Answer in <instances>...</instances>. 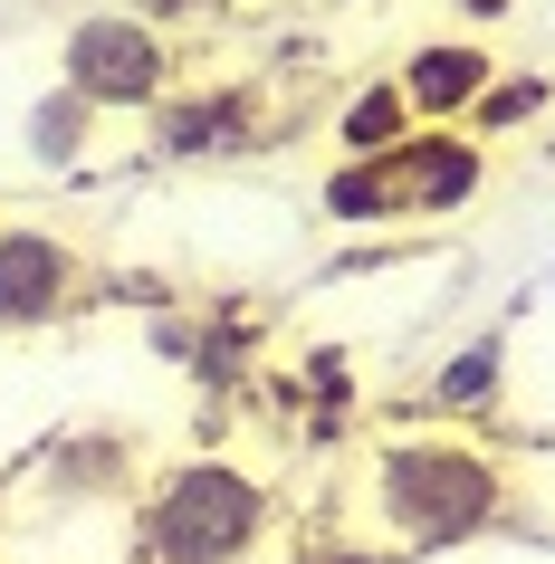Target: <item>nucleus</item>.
Masks as SVG:
<instances>
[{"label":"nucleus","mask_w":555,"mask_h":564,"mask_svg":"<svg viewBox=\"0 0 555 564\" xmlns=\"http://www.w3.org/2000/svg\"><path fill=\"white\" fill-rule=\"evenodd\" d=\"M526 517V469L489 431H450V421H412L374 431L345 488V527L383 555H450V545H489Z\"/></svg>","instance_id":"f257e3e1"},{"label":"nucleus","mask_w":555,"mask_h":564,"mask_svg":"<svg viewBox=\"0 0 555 564\" xmlns=\"http://www.w3.org/2000/svg\"><path fill=\"white\" fill-rule=\"evenodd\" d=\"M479 192H489V144L469 124H412L403 144L335 163L317 182V220L354 239H412V230H450Z\"/></svg>","instance_id":"f03ea898"},{"label":"nucleus","mask_w":555,"mask_h":564,"mask_svg":"<svg viewBox=\"0 0 555 564\" xmlns=\"http://www.w3.org/2000/svg\"><path fill=\"white\" fill-rule=\"evenodd\" d=\"M278 527V488L231 449H182L145 478V498L125 517L135 564H249Z\"/></svg>","instance_id":"7ed1b4c3"},{"label":"nucleus","mask_w":555,"mask_h":564,"mask_svg":"<svg viewBox=\"0 0 555 564\" xmlns=\"http://www.w3.org/2000/svg\"><path fill=\"white\" fill-rule=\"evenodd\" d=\"M145 478V441L125 421H67L10 478V517H135Z\"/></svg>","instance_id":"20e7f679"},{"label":"nucleus","mask_w":555,"mask_h":564,"mask_svg":"<svg viewBox=\"0 0 555 564\" xmlns=\"http://www.w3.org/2000/svg\"><path fill=\"white\" fill-rule=\"evenodd\" d=\"M58 87L87 96L96 116H153L182 96V48L135 10H77L58 39Z\"/></svg>","instance_id":"39448f33"},{"label":"nucleus","mask_w":555,"mask_h":564,"mask_svg":"<svg viewBox=\"0 0 555 564\" xmlns=\"http://www.w3.org/2000/svg\"><path fill=\"white\" fill-rule=\"evenodd\" d=\"M96 288V268L77 239L39 230V220H0V335H49L58 316H77Z\"/></svg>","instance_id":"423d86ee"},{"label":"nucleus","mask_w":555,"mask_h":564,"mask_svg":"<svg viewBox=\"0 0 555 564\" xmlns=\"http://www.w3.org/2000/svg\"><path fill=\"white\" fill-rule=\"evenodd\" d=\"M268 96L259 87H182L173 106H153L145 124V153L153 163H231V153L268 144Z\"/></svg>","instance_id":"0eeeda50"},{"label":"nucleus","mask_w":555,"mask_h":564,"mask_svg":"<svg viewBox=\"0 0 555 564\" xmlns=\"http://www.w3.org/2000/svg\"><path fill=\"white\" fill-rule=\"evenodd\" d=\"M508 402H517V335L508 326L460 335V345L431 364V383H421V412L450 421V431H489Z\"/></svg>","instance_id":"6e6552de"},{"label":"nucleus","mask_w":555,"mask_h":564,"mask_svg":"<svg viewBox=\"0 0 555 564\" xmlns=\"http://www.w3.org/2000/svg\"><path fill=\"white\" fill-rule=\"evenodd\" d=\"M393 87H403L412 124H469V106L498 87V48H479V39H421L393 67Z\"/></svg>","instance_id":"1a4fd4ad"},{"label":"nucleus","mask_w":555,"mask_h":564,"mask_svg":"<svg viewBox=\"0 0 555 564\" xmlns=\"http://www.w3.org/2000/svg\"><path fill=\"white\" fill-rule=\"evenodd\" d=\"M96 106L87 96H67V87H39L30 96V124H20V144H30V163L39 173H87L96 163Z\"/></svg>","instance_id":"9d476101"},{"label":"nucleus","mask_w":555,"mask_h":564,"mask_svg":"<svg viewBox=\"0 0 555 564\" xmlns=\"http://www.w3.org/2000/svg\"><path fill=\"white\" fill-rule=\"evenodd\" d=\"M325 134H335V163H364V153H383V144H403V134H412V106H403L393 77H364V87L325 116Z\"/></svg>","instance_id":"9b49d317"},{"label":"nucleus","mask_w":555,"mask_h":564,"mask_svg":"<svg viewBox=\"0 0 555 564\" xmlns=\"http://www.w3.org/2000/svg\"><path fill=\"white\" fill-rule=\"evenodd\" d=\"M546 106H555L546 77H508V67H498V87L469 106V134H479V144H498V134H517V124H526V116H546Z\"/></svg>","instance_id":"f8f14e48"},{"label":"nucleus","mask_w":555,"mask_h":564,"mask_svg":"<svg viewBox=\"0 0 555 564\" xmlns=\"http://www.w3.org/2000/svg\"><path fill=\"white\" fill-rule=\"evenodd\" d=\"M278 564H393V555H383V545H364L345 517H325V527H297Z\"/></svg>","instance_id":"ddd939ff"},{"label":"nucleus","mask_w":555,"mask_h":564,"mask_svg":"<svg viewBox=\"0 0 555 564\" xmlns=\"http://www.w3.org/2000/svg\"><path fill=\"white\" fill-rule=\"evenodd\" d=\"M125 10H135V20H145V30H202V20H221V10H231V0H125Z\"/></svg>","instance_id":"4468645a"},{"label":"nucleus","mask_w":555,"mask_h":564,"mask_svg":"<svg viewBox=\"0 0 555 564\" xmlns=\"http://www.w3.org/2000/svg\"><path fill=\"white\" fill-rule=\"evenodd\" d=\"M0 517H10V478H0Z\"/></svg>","instance_id":"2eb2a0df"}]
</instances>
